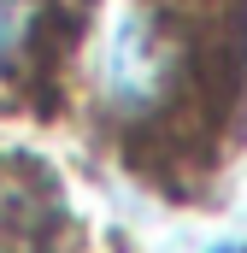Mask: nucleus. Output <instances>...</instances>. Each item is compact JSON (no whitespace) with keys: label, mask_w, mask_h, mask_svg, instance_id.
<instances>
[{"label":"nucleus","mask_w":247,"mask_h":253,"mask_svg":"<svg viewBox=\"0 0 247 253\" xmlns=\"http://www.w3.org/2000/svg\"><path fill=\"white\" fill-rule=\"evenodd\" d=\"M36 0H0V71H12L18 53L30 47V36H36Z\"/></svg>","instance_id":"2"},{"label":"nucleus","mask_w":247,"mask_h":253,"mask_svg":"<svg viewBox=\"0 0 247 253\" xmlns=\"http://www.w3.org/2000/svg\"><path fill=\"white\" fill-rule=\"evenodd\" d=\"M212 253H247V248H242V242H224V248H212Z\"/></svg>","instance_id":"3"},{"label":"nucleus","mask_w":247,"mask_h":253,"mask_svg":"<svg viewBox=\"0 0 247 253\" xmlns=\"http://www.w3.org/2000/svg\"><path fill=\"white\" fill-rule=\"evenodd\" d=\"M100 77H106V100L112 106H129V112L153 106L171 88V47H165V36L147 18H124L112 30V47H106Z\"/></svg>","instance_id":"1"}]
</instances>
